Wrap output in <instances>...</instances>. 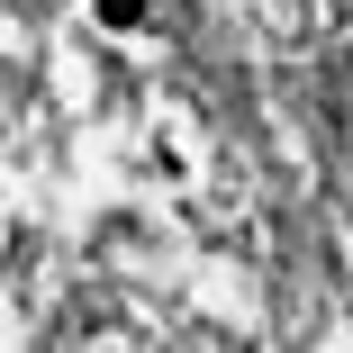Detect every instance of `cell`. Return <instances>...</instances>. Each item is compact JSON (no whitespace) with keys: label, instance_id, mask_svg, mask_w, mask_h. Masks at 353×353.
Masks as SVG:
<instances>
[{"label":"cell","instance_id":"1","mask_svg":"<svg viewBox=\"0 0 353 353\" xmlns=\"http://www.w3.org/2000/svg\"><path fill=\"white\" fill-rule=\"evenodd\" d=\"M100 19H109V28H136V19H145V0H100Z\"/></svg>","mask_w":353,"mask_h":353}]
</instances>
